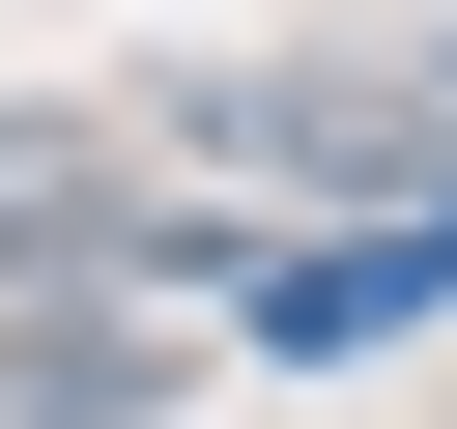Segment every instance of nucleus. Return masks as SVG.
<instances>
[{
  "instance_id": "nucleus-1",
  "label": "nucleus",
  "mask_w": 457,
  "mask_h": 429,
  "mask_svg": "<svg viewBox=\"0 0 457 429\" xmlns=\"http://www.w3.org/2000/svg\"><path fill=\"white\" fill-rule=\"evenodd\" d=\"M171 400V343H114V315H0V429H143Z\"/></svg>"
},
{
  "instance_id": "nucleus-2",
  "label": "nucleus",
  "mask_w": 457,
  "mask_h": 429,
  "mask_svg": "<svg viewBox=\"0 0 457 429\" xmlns=\"http://www.w3.org/2000/svg\"><path fill=\"white\" fill-rule=\"evenodd\" d=\"M29 229H57V172H0V257H29Z\"/></svg>"
}]
</instances>
